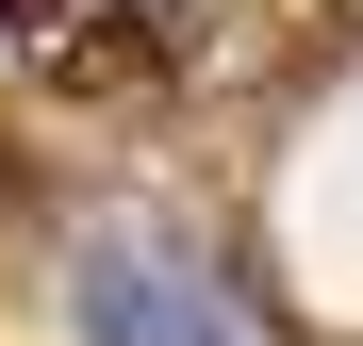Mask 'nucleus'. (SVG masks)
<instances>
[{"mask_svg":"<svg viewBox=\"0 0 363 346\" xmlns=\"http://www.w3.org/2000/svg\"><path fill=\"white\" fill-rule=\"evenodd\" d=\"M67 330L83 346H264L248 313H215V280L149 248V231H83L67 248Z\"/></svg>","mask_w":363,"mask_h":346,"instance_id":"obj_1","label":"nucleus"},{"mask_svg":"<svg viewBox=\"0 0 363 346\" xmlns=\"http://www.w3.org/2000/svg\"><path fill=\"white\" fill-rule=\"evenodd\" d=\"M33 198H50V182H33V165H17V132H0V214H33Z\"/></svg>","mask_w":363,"mask_h":346,"instance_id":"obj_2","label":"nucleus"}]
</instances>
